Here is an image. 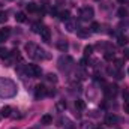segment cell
Returning <instances> with one entry per match:
<instances>
[{
	"label": "cell",
	"instance_id": "cell-26",
	"mask_svg": "<svg viewBox=\"0 0 129 129\" xmlns=\"http://www.w3.org/2000/svg\"><path fill=\"white\" fill-rule=\"evenodd\" d=\"M114 75H116V78H117V80H122V78H123V74H122L120 71H116V72H114Z\"/></svg>",
	"mask_w": 129,
	"mask_h": 129
},
{
	"label": "cell",
	"instance_id": "cell-17",
	"mask_svg": "<svg viewBox=\"0 0 129 129\" xmlns=\"http://www.w3.org/2000/svg\"><path fill=\"white\" fill-rule=\"evenodd\" d=\"M117 44H119L120 47L126 45V44H128V38H126V36H119V39H117Z\"/></svg>",
	"mask_w": 129,
	"mask_h": 129
},
{
	"label": "cell",
	"instance_id": "cell-22",
	"mask_svg": "<svg viewBox=\"0 0 129 129\" xmlns=\"http://www.w3.org/2000/svg\"><path fill=\"white\" fill-rule=\"evenodd\" d=\"M6 21H8L6 12H0V24H3V23H6Z\"/></svg>",
	"mask_w": 129,
	"mask_h": 129
},
{
	"label": "cell",
	"instance_id": "cell-24",
	"mask_svg": "<svg viewBox=\"0 0 129 129\" xmlns=\"http://www.w3.org/2000/svg\"><path fill=\"white\" fill-rule=\"evenodd\" d=\"M114 63H116V68H122L123 66V59H117V60H114Z\"/></svg>",
	"mask_w": 129,
	"mask_h": 129
},
{
	"label": "cell",
	"instance_id": "cell-27",
	"mask_svg": "<svg viewBox=\"0 0 129 129\" xmlns=\"http://www.w3.org/2000/svg\"><path fill=\"white\" fill-rule=\"evenodd\" d=\"M33 32L41 33V29H39V24H33Z\"/></svg>",
	"mask_w": 129,
	"mask_h": 129
},
{
	"label": "cell",
	"instance_id": "cell-11",
	"mask_svg": "<svg viewBox=\"0 0 129 129\" xmlns=\"http://www.w3.org/2000/svg\"><path fill=\"white\" fill-rule=\"evenodd\" d=\"M41 122H42V125H51L53 123V117L50 114H45V116H42Z\"/></svg>",
	"mask_w": 129,
	"mask_h": 129
},
{
	"label": "cell",
	"instance_id": "cell-6",
	"mask_svg": "<svg viewBox=\"0 0 129 129\" xmlns=\"http://www.w3.org/2000/svg\"><path fill=\"white\" fill-rule=\"evenodd\" d=\"M9 35H11V29H9V27H3V29L0 30V44H2L5 39H8Z\"/></svg>",
	"mask_w": 129,
	"mask_h": 129
},
{
	"label": "cell",
	"instance_id": "cell-19",
	"mask_svg": "<svg viewBox=\"0 0 129 129\" xmlns=\"http://www.w3.org/2000/svg\"><path fill=\"white\" fill-rule=\"evenodd\" d=\"M60 20H62V21H68V20H69V11L60 12Z\"/></svg>",
	"mask_w": 129,
	"mask_h": 129
},
{
	"label": "cell",
	"instance_id": "cell-28",
	"mask_svg": "<svg viewBox=\"0 0 129 129\" xmlns=\"http://www.w3.org/2000/svg\"><path fill=\"white\" fill-rule=\"evenodd\" d=\"M123 108H125V111L129 114V102H126V104H125V107H123Z\"/></svg>",
	"mask_w": 129,
	"mask_h": 129
},
{
	"label": "cell",
	"instance_id": "cell-2",
	"mask_svg": "<svg viewBox=\"0 0 129 129\" xmlns=\"http://www.w3.org/2000/svg\"><path fill=\"white\" fill-rule=\"evenodd\" d=\"M26 72H27V75H29V77H41L42 69H41L38 64H29V66H27V69H26Z\"/></svg>",
	"mask_w": 129,
	"mask_h": 129
},
{
	"label": "cell",
	"instance_id": "cell-7",
	"mask_svg": "<svg viewBox=\"0 0 129 129\" xmlns=\"http://www.w3.org/2000/svg\"><path fill=\"white\" fill-rule=\"evenodd\" d=\"M77 35L80 36V38H89V29H83V27H80V29H77Z\"/></svg>",
	"mask_w": 129,
	"mask_h": 129
},
{
	"label": "cell",
	"instance_id": "cell-23",
	"mask_svg": "<svg viewBox=\"0 0 129 129\" xmlns=\"http://www.w3.org/2000/svg\"><path fill=\"white\" fill-rule=\"evenodd\" d=\"M117 14H119V17H120V18H123V17H126V14H128V12H126V9H125V8H120Z\"/></svg>",
	"mask_w": 129,
	"mask_h": 129
},
{
	"label": "cell",
	"instance_id": "cell-16",
	"mask_svg": "<svg viewBox=\"0 0 129 129\" xmlns=\"http://www.w3.org/2000/svg\"><path fill=\"white\" fill-rule=\"evenodd\" d=\"M75 108H78V110H84V108H86V102L81 101V99H77V101H75Z\"/></svg>",
	"mask_w": 129,
	"mask_h": 129
},
{
	"label": "cell",
	"instance_id": "cell-31",
	"mask_svg": "<svg viewBox=\"0 0 129 129\" xmlns=\"http://www.w3.org/2000/svg\"><path fill=\"white\" fill-rule=\"evenodd\" d=\"M95 129H102V128H95Z\"/></svg>",
	"mask_w": 129,
	"mask_h": 129
},
{
	"label": "cell",
	"instance_id": "cell-5",
	"mask_svg": "<svg viewBox=\"0 0 129 129\" xmlns=\"http://www.w3.org/2000/svg\"><path fill=\"white\" fill-rule=\"evenodd\" d=\"M119 122V117L116 116V114H108L107 117H105V123L108 125V126H113V125H116Z\"/></svg>",
	"mask_w": 129,
	"mask_h": 129
},
{
	"label": "cell",
	"instance_id": "cell-30",
	"mask_svg": "<svg viewBox=\"0 0 129 129\" xmlns=\"http://www.w3.org/2000/svg\"><path fill=\"white\" fill-rule=\"evenodd\" d=\"M123 56H125V59H129V50L125 51V54H123Z\"/></svg>",
	"mask_w": 129,
	"mask_h": 129
},
{
	"label": "cell",
	"instance_id": "cell-8",
	"mask_svg": "<svg viewBox=\"0 0 129 129\" xmlns=\"http://www.w3.org/2000/svg\"><path fill=\"white\" fill-rule=\"evenodd\" d=\"M11 114H12V108H11V107H8V105H6V107H3V108H2V113H0V116H2V117H9Z\"/></svg>",
	"mask_w": 129,
	"mask_h": 129
},
{
	"label": "cell",
	"instance_id": "cell-20",
	"mask_svg": "<svg viewBox=\"0 0 129 129\" xmlns=\"http://www.w3.org/2000/svg\"><path fill=\"white\" fill-rule=\"evenodd\" d=\"M90 29H92V32L93 33H98L99 30H101V26H99V23H92Z\"/></svg>",
	"mask_w": 129,
	"mask_h": 129
},
{
	"label": "cell",
	"instance_id": "cell-15",
	"mask_svg": "<svg viewBox=\"0 0 129 129\" xmlns=\"http://www.w3.org/2000/svg\"><path fill=\"white\" fill-rule=\"evenodd\" d=\"M15 20H17L18 23H24V21H26V14H24V12H18V14L15 15Z\"/></svg>",
	"mask_w": 129,
	"mask_h": 129
},
{
	"label": "cell",
	"instance_id": "cell-13",
	"mask_svg": "<svg viewBox=\"0 0 129 129\" xmlns=\"http://www.w3.org/2000/svg\"><path fill=\"white\" fill-rule=\"evenodd\" d=\"M64 29H66L69 33L74 32V30H75V24H74V23H71V21H64Z\"/></svg>",
	"mask_w": 129,
	"mask_h": 129
},
{
	"label": "cell",
	"instance_id": "cell-3",
	"mask_svg": "<svg viewBox=\"0 0 129 129\" xmlns=\"http://www.w3.org/2000/svg\"><path fill=\"white\" fill-rule=\"evenodd\" d=\"M35 96L38 98H44L47 96V89H45V86H42V84H38L36 87H35Z\"/></svg>",
	"mask_w": 129,
	"mask_h": 129
},
{
	"label": "cell",
	"instance_id": "cell-32",
	"mask_svg": "<svg viewBox=\"0 0 129 129\" xmlns=\"http://www.w3.org/2000/svg\"><path fill=\"white\" fill-rule=\"evenodd\" d=\"M119 2H125V0H119Z\"/></svg>",
	"mask_w": 129,
	"mask_h": 129
},
{
	"label": "cell",
	"instance_id": "cell-10",
	"mask_svg": "<svg viewBox=\"0 0 129 129\" xmlns=\"http://www.w3.org/2000/svg\"><path fill=\"white\" fill-rule=\"evenodd\" d=\"M57 48L60 50V51H68V48H69V45H68V42L66 41H59L57 42Z\"/></svg>",
	"mask_w": 129,
	"mask_h": 129
},
{
	"label": "cell",
	"instance_id": "cell-21",
	"mask_svg": "<svg viewBox=\"0 0 129 129\" xmlns=\"http://www.w3.org/2000/svg\"><path fill=\"white\" fill-rule=\"evenodd\" d=\"M47 80L51 81V83H57V75L56 74H48L47 75Z\"/></svg>",
	"mask_w": 129,
	"mask_h": 129
},
{
	"label": "cell",
	"instance_id": "cell-9",
	"mask_svg": "<svg viewBox=\"0 0 129 129\" xmlns=\"http://www.w3.org/2000/svg\"><path fill=\"white\" fill-rule=\"evenodd\" d=\"M11 57V51L8 48H0V59H9Z\"/></svg>",
	"mask_w": 129,
	"mask_h": 129
},
{
	"label": "cell",
	"instance_id": "cell-1",
	"mask_svg": "<svg viewBox=\"0 0 129 129\" xmlns=\"http://www.w3.org/2000/svg\"><path fill=\"white\" fill-rule=\"evenodd\" d=\"M93 15H95V12H93V8H90V6H84V8L80 11V17H81L83 21H89V20H92Z\"/></svg>",
	"mask_w": 129,
	"mask_h": 129
},
{
	"label": "cell",
	"instance_id": "cell-18",
	"mask_svg": "<svg viewBox=\"0 0 129 129\" xmlns=\"http://www.w3.org/2000/svg\"><path fill=\"white\" fill-rule=\"evenodd\" d=\"M92 53H93V47H92V45H87V47H84V56H86V57H89Z\"/></svg>",
	"mask_w": 129,
	"mask_h": 129
},
{
	"label": "cell",
	"instance_id": "cell-4",
	"mask_svg": "<svg viewBox=\"0 0 129 129\" xmlns=\"http://www.w3.org/2000/svg\"><path fill=\"white\" fill-rule=\"evenodd\" d=\"M41 38H42V41L50 42V39H51V32H50L48 27H42V29H41Z\"/></svg>",
	"mask_w": 129,
	"mask_h": 129
},
{
	"label": "cell",
	"instance_id": "cell-12",
	"mask_svg": "<svg viewBox=\"0 0 129 129\" xmlns=\"http://www.w3.org/2000/svg\"><path fill=\"white\" fill-rule=\"evenodd\" d=\"M114 57H116V54H114V51H105V54H104V59L105 60H108V62H111V60H114Z\"/></svg>",
	"mask_w": 129,
	"mask_h": 129
},
{
	"label": "cell",
	"instance_id": "cell-29",
	"mask_svg": "<svg viewBox=\"0 0 129 129\" xmlns=\"http://www.w3.org/2000/svg\"><path fill=\"white\" fill-rule=\"evenodd\" d=\"M80 64H81V66H86V64H87V59H83V60L80 62Z\"/></svg>",
	"mask_w": 129,
	"mask_h": 129
},
{
	"label": "cell",
	"instance_id": "cell-14",
	"mask_svg": "<svg viewBox=\"0 0 129 129\" xmlns=\"http://www.w3.org/2000/svg\"><path fill=\"white\" fill-rule=\"evenodd\" d=\"M27 12H36L38 11V5L36 3H33V2H30V3H27Z\"/></svg>",
	"mask_w": 129,
	"mask_h": 129
},
{
	"label": "cell",
	"instance_id": "cell-25",
	"mask_svg": "<svg viewBox=\"0 0 129 129\" xmlns=\"http://www.w3.org/2000/svg\"><path fill=\"white\" fill-rule=\"evenodd\" d=\"M64 108H66V102H59V104H57V110H59V111H62Z\"/></svg>",
	"mask_w": 129,
	"mask_h": 129
}]
</instances>
